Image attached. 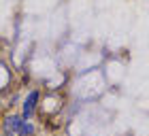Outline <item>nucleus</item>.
<instances>
[{
    "label": "nucleus",
    "instance_id": "f257e3e1",
    "mask_svg": "<svg viewBox=\"0 0 149 136\" xmlns=\"http://www.w3.org/2000/svg\"><path fill=\"white\" fill-rule=\"evenodd\" d=\"M38 98H40L38 90H32L28 96H26V100H24V108H22V117H24L26 121L32 119V115H34V111H36V104H38Z\"/></svg>",
    "mask_w": 149,
    "mask_h": 136
},
{
    "label": "nucleus",
    "instance_id": "f03ea898",
    "mask_svg": "<svg viewBox=\"0 0 149 136\" xmlns=\"http://www.w3.org/2000/svg\"><path fill=\"white\" fill-rule=\"evenodd\" d=\"M22 124H24L22 115H6V117L2 119V124H0V130L9 132V134H17V130H19Z\"/></svg>",
    "mask_w": 149,
    "mask_h": 136
},
{
    "label": "nucleus",
    "instance_id": "7ed1b4c3",
    "mask_svg": "<svg viewBox=\"0 0 149 136\" xmlns=\"http://www.w3.org/2000/svg\"><path fill=\"white\" fill-rule=\"evenodd\" d=\"M15 136H34V126H32L30 121H26V119H24V124L19 126V130H17Z\"/></svg>",
    "mask_w": 149,
    "mask_h": 136
}]
</instances>
